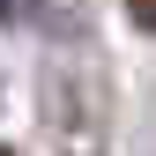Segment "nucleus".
Masks as SVG:
<instances>
[{
    "label": "nucleus",
    "instance_id": "1",
    "mask_svg": "<svg viewBox=\"0 0 156 156\" xmlns=\"http://www.w3.org/2000/svg\"><path fill=\"white\" fill-rule=\"evenodd\" d=\"M126 15H134V30H156V0H126Z\"/></svg>",
    "mask_w": 156,
    "mask_h": 156
},
{
    "label": "nucleus",
    "instance_id": "3",
    "mask_svg": "<svg viewBox=\"0 0 156 156\" xmlns=\"http://www.w3.org/2000/svg\"><path fill=\"white\" fill-rule=\"evenodd\" d=\"M0 156H15V149H0Z\"/></svg>",
    "mask_w": 156,
    "mask_h": 156
},
{
    "label": "nucleus",
    "instance_id": "2",
    "mask_svg": "<svg viewBox=\"0 0 156 156\" xmlns=\"http://www.w3.org/2000/svg\"><path fill=\"white\" fill-rule=\"evenodd\" d=\"M15 15H23V0H0V23H15Z\"/></svg>",
    "mask_w": 156,
    "mask_h": 156
}]
</instances>
